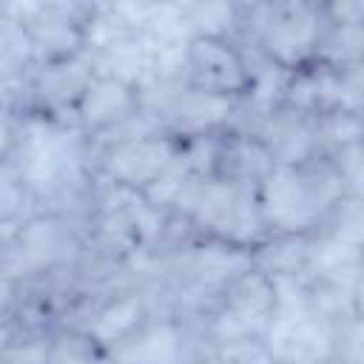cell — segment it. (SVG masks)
I'll list each match as a JSON object with an SVG mask.
<instances>
[{
	"label": "cell",
	"instance_id": "1",
	"mask_svg": "<svg viewBox=\"0 0 364 364\" xmlns=\"http://www.w3.org/2000/svg\"><path fill=\"white\" fill-rule=\"evenodd\" d=\"M230 34L253 54L256 63L293 74L313 63L321 37V3L267 0L233 3Z\"/></svg>",
	"mask_w": 364,
	"mask_h": 364
},
{
	"label": "cell",
	"instance_id": "2",
	"mask_svg": "<svg viewBox=\"0 0 364 364\" xmlns=\"http://www.w3.org/2000/svg\"><path fill=\"white\" fill-rule=\"evenodd\" d=\"M350 185L327 162L316 159L293 168H273L256 188L259 213L267 236L273 233H316L333 208L350 196Z\"/></svg>",
	"mask_w": 364,
	"mask_h": 364
},
{
	"label": "cell",
	"instance_id": "3",
	"mask_svg": "<svg viewBox=\"0 0 364 364\" xmlns=\"http://www.w3.org/2000/svg\"><path fill=\"white\" fill-rule=\"evenodd\" d=\"M168 210L182 216L196 236L236 250L250 253L267 236L256 191L213 176L188 173L182 185L173 191Z\"/></svg>",
	"mask_w": 364,
	"mask_h": 364
},
{
	"label": "cell",
	"instance_id": "4",
	"mask_svg": "<svg viewBox=\"0 0 364 364\" xmlns=\"http://www.w3.org/2000/svg\"><path fill=\"white\" fill-rule=\"evenodd\" d=\"M85 247L82 219L60 210H34L0 236V273L20 284H37L80 264Z\"/></svg>",
	"mask_w": 364,
	"mask_h": 364
},
{
	"label": "cell",
	"instance_id": "5",
	"mask_svg": "<svg viewBox=\"0 0 364 364\" xmlns=\"http://www.w3.org/2000/svg\"><path fill=\"white\" fill-rule=\"evenodd\" d=\"M176 154L179 139L142 117L131 128L91 145V179L145 196L173 168Z\"/></svg>",
	"mask_w": 364,
	"mask_h": 364
},
{
	"label": "cell",
	"instance_id": "6",
	"mask_svg": "<svg viewBox=\"0 0 364 364\" xmlns=\"http://www.w3.org/2000/svg\"><path fill=\"white\" fill-rule=\"evenodd\" d=\"M279 310V284L247 264L239 270L193 321L202 347H222L233 341L264 338Z\"/></svg>",
	"mask_w": 364,
	"mask_h": 364
},
{
	"label": "cell",
	"instance_id": "7",
	"mask_svg": "<svg viewBox=\"0 0 364 364\" xmlns=\"http://www.w3.org/2000/svg\"><path fill=\"white\" fill-rule=\"evenodd\" d=\"M176 71L188 85L236 102H247L259 80V63L253 54L225 31L182 37L176 48Z\"/></svg>",
	"mask_w": 364,
	"mask_h": 364
},
{
	"label": "cell",
	"instance_id": "8",
	"mask_svg": "<svg viewBox=\"0 0 364 364\" xmlns=\"http://www.w3.org/2000/svg\"><path fill=\"white\" fill-rule=\"evenodd\" d=\"M94 77L97 68L88 51L60 60H43L28 71L20 88L9 94V100L14 102L20 117L71 125V117Z\"/></svg>",
	"mask_w": 364,
	"mask_h": 364
},
{
	"label": "cell",
	"instance_id": "9",
	"mask_svg": "<svg viewBox=\"0 0 364 364\" xmlns=\"http://www.w3.org/2000/svg\"><path fill=\"white\" fill-rule=\"evenodd\" d=\"M97 11L100 3H82V0L20 3V14L31 37L37 63L85 54L97 28Z\"/></svg>",
	"mask_w": 364,
	"mask_h": 364
},
{
	"label": "cell",
	"instance_id": "10",
	"mask_svg": "<svg viewBox=\"0 0 364 364\" xmlns=\"http://www.w3.org/2000/svg\"><path fill=\"white\" fill-rule=\"evenodd\" d=\"M245 131L256 136V142L267 151L276 168H293L321 159L318 145V117L290 105V102H270L245 114Z\"/></svg>",
	"mask_w": 364,
	"mask_h": 364
},
{
	"label": "cell",
	"instance_id": "11",
	"mask_svg": "<svg viewBox=\"0 0 364 364\" xmlns=\"http://www.w3.org/2000/svg\"><path fill=\"white\" fill-rule=\"evenodd\" d=\"M142 114V91L136 82L111 77V74H97L82 94L71 125L88 139V145L114 136L134 122H139Z\"/></svg>",
	"mask_w": 364,
	"mask_h": 364
},
{
	"label": "cell",
	"instance_id": "12",
	"mask_svg": "<svg viewBox=\"0 0 364 364\" xmlns=\"http://www.w3.org/2000/svg\"><path fill=\"white\" fill-rule=\"evenodd\" d=\"M202 350L196 330L191 321L154 313L139 330L122 338L117 347L105 353L108 364H191L193 355Z\"/></svg>",
	"mask_w": 364,
	"mask_h": 364
},
{
	"label": "cell",
	"instance_id": "13",
	"mask_svg": "<svg viewBox=\"0 0 364 364\" xmlns=\"http://www.w3.org/2000/svg\"><path fill=\"white\" fill-rule=\"evenodd\" d=\"M273 168L276 165L267 156V151L245 128H230L213 139L210 171H208V176H213V179L256 191Z\"/></svg>",
	"mask_w": 364,
	"mask_h": 364
},
{
	"label": "cell",
	"instance_id": "14",
	"mask_svg": "<svg viewBox=\"0 0 364 364\" xmlns=\"http://www.w3.org/2000/svg\"><path fill=\"white\" fill-rule=\"evenodd\" d=\"M37 65L20 3H0V94H11Z\"/></svg>",
	"mask_w": 364,
	"mask_h": 364
},
{
	"label": "cell",
	"instance_id": "15",
	"mask_svg": "<svg viewBox=\"0 0 364 364\" xmlns=\"http://www.w3.org/2000/svg\"><path fill=\"white\" fill-rule=\"evenodd\" d=\"M34 210H37V202L26 176L20 173L14 159H3L0 162V233H9Z\"/></svg>",
	"mask_w": 364,
	"mask_h": 364
},
{
	"label": "cell",
	"instance_id": "16",
	"mask_svg": "<svg viewBox=\"0 0 364 364\" xmlns=\"http://www.w3.org/2000/svg\"><path fill=\"white\" fill-rule=\"evenodd\" d=\"M48 364H108L105 353L77 327L48 330Z\"/></svg>",
	"mask_w": 364,
	"mask_h": 364
},
{
	"label": "cell",
	"instance_id": "17",
	"mask_svg": "<svg viewBox=\"0 0 364 364\" xmlns=\"http://www.w3.org/2000/svg\"><path fill=\"white\" fill-rule=\"evenodd\" d=\"M0 364H48V330L26 327L0 355Z\"/></svg>",
	"mask_w": 364,
	"mask_h": 364
},
{
	"label": "cell",
	"instance_id": "18",
	"mask_svg": "<svg viewBox=\"0 0 364 364\" xmlns=\"http://www.w3.org/2000/svg\"><path fill=\"white\" fill-rule=\"evenodd\" d=\"M17 134H20V114L9 94H0V162L11 159L17 148Z\"/></svg>",
	"mask_w": 364,
	"mask_h": 364
},
{
	"label": "cell",
	"instance_id": "19",
	"mask_svg": "<svg viewBox=\"0 0 364 364\" xmlns=\"http://www.w3.org/2000/svg\"><path fill=\"white\" fill-rule=\"evenodd\" d=\"M23 296H26V284H20L17 279L0 273V318L20 316Z\"/></svg>",
	"mask_w": 364,
	"mask_h": 364
},
{
	"label": "cell",
	"instance_id": "20",
	"mask_svg": "<svg viewBox=\"0 0 364 364\" xmlns=\"http://www.w3.org/2000/svg\"><path fill=\"white\" fill-rule=\"evenodd\" d=\"M28 324L20 318V316H9V318H0V355L17 341V336L26 330Z\"/></svg>",
	"mask_w": 364,
	"mask_h": 364
},
{
	"label": "cell",
	"instance_id": "21",
	"mask_svg": "<svg viewBox=\"0 0 364 364\" xmlns=\"http://www.w3.org/2000/svg\"><path fill=\"white\" fill-rule=\"evenodd\" d=\"M191 364H233V361H230V355H228L225 350H219V347H202V350L193 355Z\"/></svg>",
	"mask_w": 364,
	"mask_h": 364
},
{
	"label": "cell",
	"instance_id": "22",
	"mask_svg": "<svg viewBox=\"0 0 364 364\" xmlns=\"http://www.w3.org/2000/svg\"><path fill=\"white\" fill-rule=\"evenodd\" d=\"M313 364H347V361L338 358V355H324V358H318V361H313Z\"/></svg>",
	"mask_w": 364,
	"mask_h": 364
},
{
	"label": "cell",
	"instance_id": "23",
	"mask_svg": "<svg viewBox=\"0 0 364 364\" xmlns=\"http://www.w3.org/2000/svg\"><path fill=\"white\" fill-rule=\"evenodd\" d=\"M0 236H3V233H0Z\"/></svg>",
	"mask_w": 364,
	"mask_h": 364
}]
</instances>
